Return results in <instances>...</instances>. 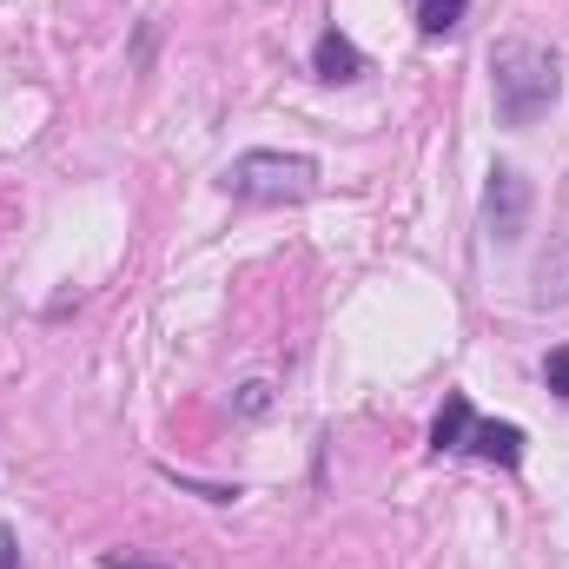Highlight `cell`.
I'll list each match as a JSON object with an SVG mask.
<instances>
[{"label": "cell", "instance_id": "obj_7", "mask_svg": "<svg viewBox=\"0 0 569 569\" xmlns=\"http://www.w3.org/2000/svg\"><path fill=\"white\" fill-rule=\"evenodd\" d=\"M463 13H470V0H418V27L425 33H450Z\"/></svg>", "mask_w": 569, "mask_h": 569}, {"label": "cell", "instance_id": "obj_8", "mask_svg": "<svg viewBox=\"0 0 569 569\" xmlns=\"http://www.w3.org/2000/svg\"><path fill=\"white\" fill-rule=\"evenodd\" d=\"M543 385H550L557 398H569V345H557V351L543 358Z\"/></svg>", "mask_w": 569, "mask_h": 569}, {"label": "cell", "instance_id": "obj_5", "mask_svg": "<svg viewBox=\"0 0 569 569\" xmlns=\"http://www.w3.org/2000/svg\"><path fill=\"white\" fill-rule=\"evenodd\" d=\"M311 67H318V80H358V73H365V53H358L345 33H318Z\"/></svg>", "mask_w": 569, "mask_h": 569}, {"label": "cell", "instance_id": "obj_1", "mask_svg": "<svg viewBox=\"0 0 569 569\" xmlns=\"http://www.w3.org/2000/svg\"><path fill=\"white\" fill-rule=\"evenodd\" d=\"M490 87H497V120L503 127H537L563 93V67L543 40L510 33V40L490 47Z\"/></svg>", "mask_w": 569, "mask_h": 569}, {"label": "cell", "instance_id": "obj_9", "mask_svg": "<svg viewBox=\"0 0 569 569\" xmlns=\"http://www.w3.org/2000/svg\"><path fill=\"white\" fill-rule=\"evenodd\" d=\"M266 405H272V385H259V378H252V385L239 391V411H246V418H259Z\"/></svg>", "mask_w": 569, "mask_h": 569}, {"label": "cell", "instance_id": "obj_11", "mask_svg": "<svg viewBox=\"0 0 569 569\" xmlns=\"http://www.w3.org/2000/svg\"><path fill=\"white\" fill-rule=\"evenodd\" d=\"M100 569H159V563H133V557H100Z\"/></svg>", "mask_w": 569, "mask_h": 569}, {"label": "cell", "instance_id": "obj_3", "mask_svg": "<svg viewBox=\"0 0 569 569\" xmlns=\"http://www.w3.org/2000/svg\"><path fill=\"white\" fill-rule=\"evenodd\" d=\"M483 226L497 246H517L523 226H530V179L517 166H490V186H483Z\"/></svg>", "mask_w": 569, "mask_h": 569}, {"label": "cell", "instance_id": "obj_4", "mask_svg": "<svg viewBox=\"0 0 569 569\" xmlns=\"http://www.w3.org/2000/svg\"><path fill=\"white\" fill-rule=\"evenodd\" d=\"M463 450L470 457H483V463H503V470H517L523 463V430L517 425H470V437H463Z\"/></svg>", "mask_w": 569, "mask_h": 569}, {"label": "cell", "instance_id": "obj_10", "mask_svg": "<svg viewBox=\"0 0 569 569\" xmlns=\"http://www.w3.org/2000/svg\"><path fill=\"white\" fill-rule=\"evenodd\" d=\"M0 569H20V537L0 523Z\"/></svg>", "mask_w": 569, "mask_h": 569}, {"label": "cell", "instance_id": "obj_2", "mask_svg": "<svg viewBox=\"0 0 569 569\" xmlns=\"http://www.w3.org/2000/svg\"><path fill=\"white\" fill-rule=\"evenodd\" d=\"M226 192L232 199H259V206L311 199L318 192V159L311 152H239L226 166Z\"/></svg>", "mask_w": 569, "mask_h": 569}, {"label": "cell", "instance_id": "obj_6", "mask_svg": "<svg viewBox=\"0 0 569 569\" xmlns=\"http://www.w3.org/2000/svg\"><path fill=\"white\" fill-rule=\"evenodd\" d=\"M470 425H477L470 398H463V391H450V398H443V411H437V425H430V450H437V457H443V450H463Z\"/></svg>", "mask_w": 569, "mask_h": 569}]
</instances>
